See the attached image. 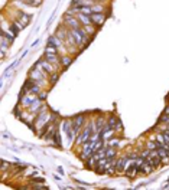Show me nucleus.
<instances>
[{
    "label": "nucleus",
    "instance_id": "f257e3e1",
    "mask_svg": "<svg viewBox=\"0 0 169 190\" xmlns=\"http://www.w3.org/2000/svg\"><path fill=\"white\" fill-rule=\"evenodd\" d=\"M55 114L54 112H51L48 110V111H44L41 112V114H38L36 117H35V121H33V125H32V128L35 130V133H36L39 137H42L44 135V133H45V130L48 128V125L51 123H54L55 121Z\"/></svg>",
    "mask_w": 169,
    "mask_h": 190
},
{
    "label": "nucleus",
    "instance_id": "f03ea898",
    "mask_svg": "<svg viewBox=\"0 0 169 190\" xmlns=\"http://www.w3.org/2000/svg\"><path fill=\"white\" fill-rule=\"evenodd\" d=\"M71 33L74 35L75 41L78 43V48H81V49L85 48L91 41V36L85 33V30H84L83 27H79V29H71Z\"/></svg>",
    "mask_w": 169,
    "mask_h": 190
},
{
    "label": "nucleus",
    "instance_id": "7ed1b4c3",
    "mask_svg": "<svg viewBox=\"0 0 169 190\" xmlns=\"http://www.w3.org/2000/svg\"><path fill=\"white\" fill-rule=\"evenodd\" d=\"M91 135H93V127H91V121H90V123H87V125L81 130V133L77 135V138H75V144L83 145L84 143L90 141Z\"/></svg>",
    "mask_w": 169,
    "mask_h": 190
},
{
    "label": "nucleus",
    "instance_id": "20e7f679",
    "mask_svg": "<svg viewBox=\"0 0 169 190\" xmlns=\"http://www.w3.org/2000/svg\"><path fill=\"white\" fill-rule=\"evenodd\" d=\"M72 119V130H74V133L77 135L81 133V130H83L84 127L87 125V117L85 115H75Z\"/></svg>",
    "mask_w": 169,
    "mask_h": 190
},
{
    "label": "nucleus",
    "instance_id": "39448f33",
    "mask_svg": "<svg viewBox=\"0 0 169 190\" xmlns=\"http://www.w3.org/2000/svg\"><path fill=\"white\" fill-rule=\"evenodd\" d=\"M62 23H64L68 29H79V27H83V25L79 23V20L77 19V16L65 15V16H64V20H62Z\"/></svg>",
    "mask_w": 169,
    "mask_h": 190
},
{
    "label": "nucleus",
    "instance_id": "423d86ee",
    "mask_svg": "<svg viewBox=\"0 0 169 190\" xmlns=\"http://www.w3.org/2000/svg\"><path fill=\"white\" fill-rule=\"evenodd\" d=\"M38 100V95H35V94H26V95H22V98H20V101H19V105L22 107V108H29L30 105L33 104V101Z\"/></svg>",
    "mask_w": 169,
    "mask_h": 190
},
{
    "label": "nucleus",
    "instance_id": "0eeeda50",
    "mask_svg": "<svg viewBox=\"0 0 169 190\" xmlns=\"http://www.w3.org/2000/svg\"><path fill=\"white\" fill-rule=\"evenodd\" d=\"M91 22H93V25H95V26L100 29V27L103 26V23L105 22V19H107V15L105 13H91Z\"/></svg>",
    "mask_w": 169,
    "mask_h": 190
},
{
    "label": "nucleus",
    "instance_id": "6e6552de",
    "mask_svg": "<svg viewBox=\"0 0 169 190\" xmlns=\"http://www.w3.org/2000/svg\"><path fill=\"white\" fill-rule=\"evenodd\" d=\"M39 62H41L42 68H44V71H45L48 75L54 74V72H59V69H58V68H56L55 65H52L51 62H48V61H46L45 58H42V59H39Z\"/></svg>",
    "mask_w": 169,
    "mask_h": 190
},
{
    "label": "nucleus",
    "instance_id": "1a4fd4ad",
    "mask_svg": "<svg viewBox=\"0 0 169 190\" xmlns=\"http://www.w3.org/2000/svg\"><path fill=\"white\" fill-rule=\"evenodd\" d=\"M48 45H52V46H55L58 51H59L62 46H65V42L64 41H61L59 37L56 36V35H51V36L48 37Z\"/></svg>",
    "mask_w": 169,
    "mask_h": 190
},
{
    "label": "nucleus",
    "instance_id": "9d476101",
    "mask_svg": "<svg viewBox=\"0 0 169 190\" xmlns=\"http://www.w3.org/2000/svg\"><path fill=\"white\" fill-rule=\"evenodd\" d=\"M137 172H140V167H139V166H136L135 160H133V163H131L130 167L126 168V176H127V177H130V179H133V177H136Z\"/></svg>",
    "mask_w": 169,
    "mask_h": 190
},
{
    "label": "nucleus",
    "instance_id": "9b49d317",
    "mask_svg": "<svg viewBox=\"0 0 169 190\" xmlns=\"http://www.w3.org/2000/svg\"><path fill=\"white\" fill-rule=\"evenodd\" d=\"M72 61H74V56L72 55H61V66H62V69L69 66L72 63Z\"/></svg>",
    "mask_w": 169,
    "mask_h": 190
},
{
    "label": "nucleus",
    "instance_id": "f8f14e48",
    "mask_svg": "<svg viewBox=\"0 0 169 190\" xmlns=\"http://www.w3.org/2000/svg\"><path fill=\"white\" fill-rule=\"evenodd\" d=\"M91 10H93V13H105V12H109V9L104 7V3H103V2H97L95 4L91 6Z\"/></svg>",
    "mask_w": 169,
    "mask_h": 190
},
{
    "label": "nucleus",
    "instance_id": "ddd939ff",
    "mask_svg": "<svg viewBox=\"0 0 169 190\" xmlns=\"http://www.w3.org/2000/svg\"><path fill=\"white\" fill-rule=\"evenodd\" d=\"M116 156H117L116 147H109V145H107V149H105V157H107L109 160H116Z\"/></svg>",
    "mask_w": 169,
    "mask_h": 190
},
{
    "label": "nucleus",
    "instance_id": "4468645a",
    "mask_svg": "<svg viewBox=\"0 0 169 190\" xmlns=\"http://www.w3.org/2000/svg\"><path fill=\"white\" fill-rule=\"evenodd\" d=\"M77 19L79 20V23H81L83 26H85V25H91V23H93L90 16L84 15V13H78V15H77Z\"/></svg>",
    "mask_w": 169,
    "mask_h": 190
},
{
    "label": "nucleus",
    "instance_id": "2eb2a0df",
    "mask_svg": "<svg viewBox=\"0 0 169 190\" xmlns=\"http://www.w3.org/2000/svg\"><path fill=\"white\" fill-rule=\"evenodd\" d=\"M83 29L85 30V33H87V35H90V36L93 37L94 35L97 33L98 27L95 26V25H93V23H91V25H85V26H83Z\"/></svg>",
    "mask_w": 169,
    "mask_h": 190
},
{
    "label": "nucleus",
    "instance_id": "dca6fc26",
    "mask_svg": "<svg viewBox=\"0 0 169 190\" xmlns=\"http://www.w3.org/2000/svg\"><path fill=\"white\" fill-rule=\"evenodd\" d=\"M105 124H107V121H105V117L104 115H98L97 119H95V128H97V131L101 130Z\"/></svg>",
    "mask_w": 169,
    "mask_h": 190
},
{
    "label": "nucleus",
    "instance_id": "f3484780",
    "mask_svg": "<svg viewBox=\"0 0 169 190\" xmlns=\"http://www.w3.org/2000/svg\"><path fill=\"white\" fill-rule=\"evenodd\" d=\"M153 170H155V168L152 167V166H150L147 161H145V163H143V166L140 167V172H142L143 174H150V173L153 172Z\"/></svg>",
    "mask_w": 169,
    "mask_h": 190
},
{
    "label": "nucleus",
    "instance_id": "a211bd4d",
    "mask_svg": "<svg viewBox=\"0 0 169 190\" xmlns=\"http://www.w3.org/2000/svg\"><path fill=\"white\" fill-rule=\"evenodd\" d=\"M54 144L56 145V147H61L62 145V138H61V133H59V130L56 128V131H55V134H54Z\"/></svg>",
    "mask_w": 169,
    "mask_h": 190
},
{
    "label": "nucleus",
    "instance_id": "6ab92c4d",
    "mask_svg": "<svg viewBox=\"0 0 169 190\" xmlns=\"http://www.w3.org/2000/svg\"><path fill=\"white\" fill-rule=\"evenodd\" d=\"M48 79H49V84H51V85H55L56 81L59 79V74H58V72H54V74H51L48 76Z\"/></svg>",
    "mask_w": 169,
    "mask_h": 190
},
{
    "label": "nucleus",
    "instance_id": "aec40b11",
    "mask_svg": "<svg viewBox=\"0 0 169 190\" xmlns=\"http://www.w3.org/2000/svg\"><path fill=\"white\" fill-rule=\"evenodd\" d=\"M158 143H156V141H155V140H152V138H150V140H149V141H146V149L147 150H156V149H158Z\"/></svg>",
    "mask_w": 169,
    "mask_h": 190
},
{
    "label": "nucleus",
    "instance_id": "412c9836",
    "mask_svg": "<svg viewBox=\"0 0 169 190\" xmlns=\"http://www.w3.org/2000/svg\"><path fill=\"white\" fill-rule=\"evenodd\" d=\"M117 117L116 115H110L109 117V121H107V124H109L110 127H111V128H114V130H116V125H117Z\"/></svg>",
    "mask_w": 169,
    "mask_h": 190
},
{
    "label": "nucleus",
    "instance_id": "4be33fe9",
    "mask_svg": "<svg viewBox=\"0 0 169 190\" xmlns=\"http://www.w3.org/2000/svg\"><path fill=\"white\" fill-rule=\"evenodd\" d=\"M119 141H120V138L111 137L110 140H107V145H109V147H117V145H119Z\"/></svg>",
    "mask_w": 169,
    "mask_h": 190
},
{
    "label": "nucleus",
    "instance_id": "5701e85b",
    "mask_svg": "<svg viewBox=\"0 0 169 190\" xmlns=\"http://www.w3.org/2000/svg\"><path fill=\"white\" fill-rule=\"evenodd\" d=\"M79 13H84V15H87V16H91L93 10H91L90 6H81V7H79Z\"/></svg>",
    "mask_w": 169,
    "mask_h": 190
},
{
    "label": "nucleus",
    "instance_id": "b1692460",
    "mask_svg": "<svg viewBox=\"0 0 169 190\" xmlns=\"http://www.w3.org/2000/svg\"><path fill=\"white\" fill-rule=\"evenodd\" d=\"M44 53H59V52H58V49H56L55 46L46 45V46H45V51H44Z\"/></svg>",
    "mask_w": 169,
    "mask_h": 190
},
{
    "label": "nucleus",
    "instance_id": "393cba45",
    "mask_svg": "<svg viewBox=\"0 0 169 190\" xmlns=\"http://www.w3.org/2000/svg\"><path fill=\"white\" fill-rule=\"evenodd\" d=\"M159 121H161V124H169V114H162L161 118H159Z\"/></svg>",
    "mask_w": 169,
    "mask_h": 190
},
{
    "label": "nucleus",
    "instance_id": "a878e982",
    "mask_svg": "<svg viewBox=\"0 0 169 190\" xmlns=\"http://www.w3.org/2000/svg\"><path fill=\"white\" fill-rule=\"evenodd\" d=\"M46 97H48V91H44V90H42L41 92L38 94V98H39V100H42V101H45Z\"/></svg>",
    "mask_w": 169,
    "mask_h": 190
},
{
    "label": "nucleus",
    "instance_id": "bb28decb",
    "mask_svg": "<svg viewBox=\"0 0 169 190\" xmlns=\"http://www.w3.org/2000/svg\"><path fill=\"white\" fill-rule=\"evenodd\" d=\"M149 154H150V150L145 149V150H142V151H140L139 156H140V157H143V158H147V157H149Z\"/></svg>",
    "mask_w": 169,
    "mask_h": 190
},
{
    "label": "nucleus",
    "instance_id": "cd10ccee",
    "mask_svg": "<svg viewBox=\"0 0 169 190\" xmlns=\"http://www.w3.org/2000/svg\"><path fill=\"white\" fill-rule=\"evenodd\" d=\"M8 167H10V163H6V161H2V172H6V170H8Z\"/></svg>",
    "mask_w": 169,
    "mask_h": 190
},
{
    "label": "nucleus",
    "instance_id": "c85d7f7f",
    "mask_svg": "<svg viewBox=\"0 0 169 190\" xmlns=\"http://www.w3.org/2000/svg\"><path fill=\"white\" fill-rule=\"evenodd\" d=\"M33 183H44L45 182V179H35V180H32Z\"/></svg>",
    "mask_w": 169,
    "mask_h": 190
},
{
    "label": "nucleus",
    "instance_id": "c756f323",
    "mask_svg": "<svg viewBox=\"0 0 169 190\" xmlns=\"http://www.w3.org/2000/svg\"><path fill=\"white\" fill-rule=\"evenodd\" d=\"M39 42H41V41H39V39H36V41H35L33 43H32V48H36V46L39 45Z\"/></svg>",
    "mask_w": 169,
    "mask_h": 190
},
{
    "label": "nucleus",
    "instance_id": "7c9ffc66",
    "mask_svg": "<svg viewBox=\"0 0 169 190\" xmlns=\"http://www.w3.org/2000/svg\"><path fill=\"white\" fill-rule=\"evenodd\" d=\"M28 55V49H26V51H23V52H22V55H20V59H23V58H25V56H26Z\"/></svg>",
    "mask_w": 169,
    "mask_h": 190
},
{
    "label": "nucleus",
    "instance_id": "2f4dec72",
    "mask_svg": "<svg viewBox=\"0 0 169 190\" xmlns=\"http://www.w3.org/2000/svg\"><path fill=\"white\" fill-rule=\"evenodd\" d=\"M58 172H59V174H65V173H64V168L61 167V166L58 167Z\"/></svg>",
    "mask_w": 169,
    "mask_h": 190
},
{
    "label": "nucleus",
    "instance_id": "473e14b6",
    "mask_svg": "<svg viewBox=\"0 0 169 190\" xmlns=\"http://www.w3.org/2000/svg\"><path fill=\"white\" fill-rule=\"evenodd\" d=\"M163 112H165V114H169V104L165 107V111H163Z\"/></svg>",
    "mask_w": 169,
    "mask_h": 190
},
{
    "label": "nucleus",
    "instance_id": "72a5a7b5",
    "mask_svg": "<svg viewBox=\"0 0 169 190\" xmlns=\"http://www.w3.org/2000/svg\"><path fill=\"white\" fill-rule=\"evenodd\" d=\"M97 2H103V3H105V0H97Z\"/></svg>",
    "mask_w": 169,
    "mask_h": 190
}]
</instances>
